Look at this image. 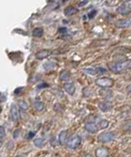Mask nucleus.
<instances>
[{"instance_id":"f8f14e48","label":"nucleus","mask_w":131,"mask_h":157,"mask_svg":"<svg viewBox=\"0 0 131 157\" xmlns=\"http://www.w3.org/2000/svg\"><path fill=\"white\" fill-rule=\"evenodd\" d=\"M78 12H79V10L74 6H69V7L66 8L64 10V13L66 16H72V15H74V14H77Z\"/></svg>"},{"instance_id":"2eb2a0df","label":"nucleus","mask_w":131,"mask_h":157,"mask_svg":"<svg viewBox=\"0 0 131 157\" xmlns=\"http://www.w3.org/2000/svg\"><path fill=\"white\" fill-rule=\"evenodd\" d=\"M99 95L106 98V99H110V98L112 97L113 92H112V90H111L109 89H102V90H100V91H99Z\"/></svg>"},{"instance_id":"4be33fe9","label":"nucleus","mask_w":131,"mask_h":157,"mask_svg":"<svg viewBox=\"0 0 131 157\" xmlns=\"http://www.w3.org/2000/svg\"><path fill=\"white\" fill-rule=\"evenodd\" d=\"M84 72H85L86 74H89V75H96V69H90V68H88V69H84Z\"/></svg>"},{"instance_id":"4468645a","label":"nucleus","mask_w":131,"mask_h":157,"mask_svg":"<svg viewBox=\"0 0 131 157\" xmlns=\"http://www.w3.org/2000/svg\"><path fill=\"white\" fill-rule=\"evenodd\" d=\"M64 89H65L66 92H67L69 95H73L75 92V86L73 83H65Z\"/></svg>"},{"instance_id":"aec40b11","label":"nucleus","mask_w":131,"mask_h":157,"mask_svg":"<svg viewBox=\"0 0 131 157\" xmlns=\"http://www.w3.org/2000/svg\"><path fill=\"white\" fill-rule=\"evenodd\" d=\"M43 35V29L41 27H36L33 30V36L37 38H40Z\"/></svg>"},{"instance_id":"9b49d317","label":"nucleus","mask_w":131,"mask_h":157,"mask_svg":"<svg viewBox=\"0 0 131 157\" xmlns=\"http://www.w3.org/2000/svg\"><path fill=\"white\" fill-rule=\"evenodd\" d=\"M112 104L110 102V101H104L101 104H99V109L103 112H108L110 110H111L112 108Z\"/></svg>"},{"instance_id":"6e6552de","label":"nucleus","mask_w":131,"mask_h":157,"mask_svg":"<svg viewBox=\"0 0 131 157\" xmlns=\"http://www.w3.org/2000/svg\"><path fill=\"white\" fill-rule=\"evenodd\" d=\"M96 157H108L109 156V151L105 147H100L97 148L95 151Z\"/></svg>"},{"instance_id":"dca6fc26","label":"nucleus","mask_w":131,"mask_h":157,"mask_svg":"<svg viewBox=\"0 0 131 157\" xmlns=\"http://www.w3.org/2000/svg\"><path fill=\"white\" fill-rule=\"evenodd\" d=\"M59 77L62 81H68L70 79V74L68 71L67 70H63L60 72V75H59Z\"/></svg>"},{"instance_id":"20e7f679","label":"nucleus","mask_w":131,"mask_h":157,"mask_svg":"<svg viewBox=\"0 0 131 157\" xmlns=\"http://www.w3.org/2000/svg\"><path fill=\"white\" fill-rule=\"evenodd\" d=\"M131 10V5L130 1H126L122 5H120L117 9V11L121 14V15H127L130 13Z\"/></svg>"},{"instance_id":"f704fd0d","label":"nucleus","mask_w":131,"mask_h":157,"mask_svg":"<svg viewBox=\"0 0 131 157\" xmlns=\"http://www.w3.org/2000/svg\"><path fill=\"white\" fill-rule=\"evenodd\" d=\"M16 157H22V156H16Z\"/></svg>"},{"instance_id":"412c9836","label":"nucleus","mask_w":131,"mask_h":157,"mask_svg":"<svg viewBox=\"0 0 131 157\" xmlns=\"http://www.w3.org/2000/svg\"><path fill=\"white\" fill-rule=\"evenodd\" d=\"M109 126V121L107 120H102L100 121L99 122V127L101 128V129H106V128Z\"/></svg>"},{"instance_id":"5701e85b","label":"nucleus","mask_w":131,"mask_h":157,"mask_svg":"<svg viewBox=\"0 0 131 157\" xmlns=\"http://www.w3.org/2000/svg\"><path fill=\"white\" fill-rule=\"evenodd\" d=\"M6 136V130L3 126H0V140Z\"/></svg>"},{"instance_id":"2f4dec72","label":"nucleus","mask_w":131,"mask_h":157,"mask_svg":"<svg viewBox=\"0 0 131 157\" xmlns=\"http://www.w3.org/2000/svg\"><path fill=\"white\" fill-rule=\"evenodd\" d=\"M2 145H3V142L0 140V149H1V147H2Z\"/></svg>"},{"instance_id":"b1692460","label":"nucleus","mask_w":131,"mask_h":157,"mask_svg":"<svg viewBox=\"0 0 131 157\" xmlns=\"http://www.w3.org/2000/svg\"><path fill=\"white\" fill-rule=\"evenodd\" d=\"M19 105H20V107H21L22 109H24V110L28 109V104H27L26 102H24V101H20V102H19Z\"/></svg>"},{"instance_id":"ddd939ff","label":"nucleus","mask_w":131,"mask_h":157,"mask_svg":"<svg viewBox=\"0 0 131 157\" xmlns=\"http://www.w3.org/2000/svg\"><path fill=\"white\" fill-rule=\"evenodd\" d=\"M115 25L117 26L118 28H126V27H128L130 25V19L127 18V19L118 20L117 22L115 23Z\"/></svg>"},{"instance_id":"f03ea898","label":"nucleus","mask_w":131,"mask_h":157,"mask_svg":"<svg viewBox=\"0 0 131 157\" xmlns=\"http://www.w3.org/2000/svg\"><path fill=\"white\" fill-rule=\"evenodd\" d=\"M114 81L109 77H99L96 80V85L102 89H109L112 87Z\"/></svg>"},{"instance_id":"a211bd4d","label":"nucleus","mask_w":131,"mask_h":157,"mask_svg":"<svg viewBox=\"0 0 131 157\" xmlns=\"http://www.w3.org/2000/svg\"><path fill=\"white\" fill-rule=\"evenodd\" d=\"M35 108L38 110V111H42L44 110V104H43L38 98L36 99L35 101Z\"/></svg>"},{"instance_id":"f257e3e1","label":"nucleus","mask_w":131,"mask_h":157,"mask_svg":"<svg viewBox=\"0 0 131 157\" xmlns=\"http://www.w3.org/2000/svg\"><path fill=\"white\" fill-rule=\"evenodd\" d=\"M131 66L130 60H124L119 62H110L109 63V69L114 74H122L123 72H126Z\"/></svg>"},{"instance_id":"9d476101","label":"nucleus","mask_w":131,"mask_h":157,"mask_svg":"<svg viewBox=\"0 0 131 157\" xmlns=\"http://www.w3.org/2000/svg\"><path fill=\"white\" fill-rule=\"evenodd\" d=\"M85 129L87 132H89L91 134H96L98 131V127L94 122H87L85 124Z\"/></svg>"},{"instance_id":"39448f33","label":"nucleus","mask_w":131,"mask_h":157,"mask_svg":"<svg viewBox=\"0 0 131 157\" xmlns=\"http://www.w3.org/2000/svg\"><path fill=\"white\" fill-rule=\"evenodd\" d=\"M114 137H115L114 133H112V132H105V133H102L98 136V139H99L100 142H102V143H108V142L111 141Z\"/></svg>"},{"instance_id":"72a5a7b5","label":"nucleus","mask_w":131,"mask_h":157,"mask_svg":"<svg viewBox=\"0 0 131 157\" xmlns=\"http://www.w3.org/2000/svg\"><path fill=\"white\" fill-rule=\"evenodd\" d=\"M1 111H2V107L0 106V113H1Z\"/></svg>"},{"instance_id":"a878e982","label":"nucleus","mask_w":131,"mask_h":157,"mask_svg":"<svg viewBox=\"0 0 131 157\" xmlns=\"http://www.w3.org/2000/svg\"><path fill=\"white\" fill-rule=\"evenodd\" d=\"M96 10H93L92 11H90L89 13H88V17L90 18V19H92V18H94L95 17V15H96Z\"/></svg>"},{"instance_id":"7ed1b4c3","label":"nucleus","mask_w":131,"mask_h":157,"mask_svg":"<svg viewBox=\"0 0 131 157\" xmlns=\"http://www.w3.org/2000/svg\"><path fill=\"white\" fill-rule=\"evenodd\" d=\"M81 143H82V137L78 135L71 136L67 141V145L70 150H76L77 148L81 146Z\"/></svg>"},{"instance_id":"473e14b6","label":"nucleus","mask_w":131,"mask_h":157,"mask_svg":"<svg viewBox=\"0 0 131 157\" xmlns=\"http://www.w3.org/2000/svg\"><path fill=\"white\" fill-rule=\"evenodd\" d=\"M84 157H93L92 155H90V154H87V155H85Z\"/></svg>"},{"instance_id":"393cba45","label":"nucleus","mask_w":131,"mask_h":157,"mask_svg":"<svg viewBox=\"0 0 131 157\" xmlns=\"http://www.w3.org/2000/svg\"><path fill=\"white\" fill-rule=\"evenodd\" d=\"M20 134H21V130H20V129H16L15 131L13 132V134H12L13 138H14V139H17V138L20 136Z\"/></svg>"},{"instance_id":"7c9ffc66","label":"nucleus","mask_w":131,"mask_h":157,"mask_svg":"<svg viewBox=\"0 0 131 157\" xmlns=\"http://www.w3.org/2000/svg\"><path fill=\"white\" fill-rule=\"evenodd\" d=\"M127 92H128V94L130 93V86H128V87H127Z\"/></svg>"},{"instance_id":"cd10ccee","label":"nucleus","mask_w":131,"mask_h":157,"mask_svg":"<svg viewBox=\"0 0 131 157\" xmlns=\"http://www.w3.org/2000/svg\"><path fill=\"white\" fill-rule=\"evenodd\" d=\"M96 74L105 73L106 72V69H104V68H97V69H96Z\"/></svg>"},{"instance_id":"c756f323","label":"nucleus","mask_w":131,"mask_h":157,"mask_svg":"<svg viewBox=\"0 0 131 157\" xmlns=\"http://www.w3.org/2000/svg\"><path fill=\"white\" fill-rule=\"evenodd\" d=\"M67 30V29L66 27H60L59 29H58V31H59L60 33H66Z\"/></svg>"},{"instance_id":"423d86ee","label":"nucleus","mask_w":131,"mask_h":157,"mask_svg":"<svg viewBox=\"0 0 131 157\" xmlns=\"http://www.w3.org/2000/svg\"><path fill=\"white\" fill-rule=\"evenodd\" d=\"M10 117H11L12 121H17L20 118L19 107L15 104L11 105V106H10Z\"/></svg>"},{"instance_id":"1a4fd4ad","label":"nucleus","mask_w":131,"mask_h":157,"mask_svg":"<svg viewBox=\"0 0 131 157\" xmlns=\"http://www.w3.org/2000/svg\"><path fill=\"white\" fill-rule=\"evenodd\" d=\"M67 141V130H63L59 133V136H58V142L61 146H64Z\"/></svg>"},{"instance_id":"6ab92c4d","label":"nucleus","mask_w":131,"mask_h":157,"mask_svg":"<svg viewBox=\"0 0 131 157\" xmlns=\"http://www.w3.org/2000/svg\"><path fill=\"white\" fill-rule=\"evenodd\" d=\"M56 67V63L54 61H48L46 63L43 64V68H44L45 70L49 71V70H53V68Z\"/></svg>"},{"instance_id":"f3484780","label":"nucleus","mask_w":131,"mask_h":157,"mask_svg":"<svg viewBox=\"0 0 131 157\" xmlns=\"http://www.w3.org/2000/svg\"><path fill=\"white\" fill-rule=\"evenodd\" d=\"M46 144V141L43 138H36L34 140V145L38 148H43Z\"/></svg>"},{"instance_id":"bb28decb","label":"nucleus","mask_w":131,"mask_h":157,"mask_svg":"<svg viewBox=\"0 0 131 157\" xmlns=\"http://www.w3.org/2000/svg\"><path fill=\"white\" fill-rule=\"evenodd\" d=\"M35 135H36V132H29L28 135H26V138L30 139V138H32Z\"/></svg>"},{"instance_id":"c85d7f7f","label":"nucleus","mask_w":131,"mask_h":157,"mask_svg":"<svg viewBox=\"0 0 131 157\" xmlns=\"http://www.w3.org/2000/svg\"><path fill=\"white\" fill-rule=\"evenodd\" d=\"M88 4V1L87 0H83V1H81L80 3H79V6L80 7H82V6H85V5H87Z\"/></svg>"},{"instance_id":"0eeeda50","label":"nucleus","mask_w":131,"mask_h":157,"mask_svg":"<svg viewBox=\"0 0 131 157\" xmlns=\"http://www.w3.org/2000/svg\"><path fill=\"white\" fill-rule=\"evenodd\" d=\"M51 51L48 50V49H42V50H39L38 52L36 53V59H44L46 58L51 55Z\"/></svg>"}]
</instances>
